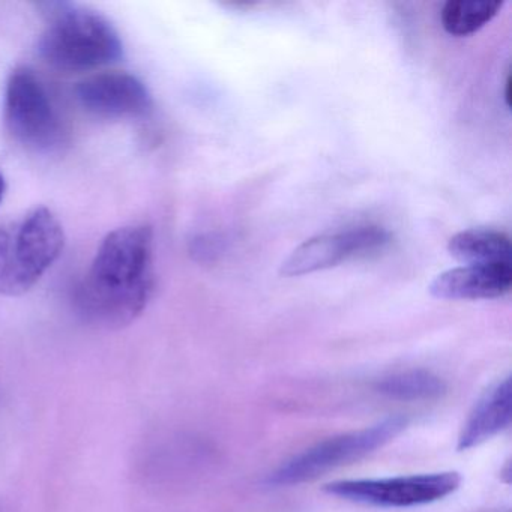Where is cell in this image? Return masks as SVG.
<instances>
[{"mask_svg":"<svg viewBox=\"0 0 512 512\" xmlns=\"http://www.w3.org/2000/svg\"><path fill=\"white\" fill-rule=\"evenodd\" d=\"M155 290L154 235L148 226L110 232L74 293L77 311L92 325L119 329L148 307Z\"/></svg>","mask_w":512,"mask_h":512,"instance_id":"cell-1","label":"cell"},{"mask_svg":"<svg viewBox=\"0 0 512 512\" xmlns=\"http://www.w3.org/2000/svg\"><path fill=\"white\" fill-rule=\"evenodd\" d=\"M55 8L38 44L41 58L50 67L83 73L121 61V35L103 14L76 5L58 4Z\"/></svg>","mask_w":512,"mask_h":512,"instance_id":"cell-2","label":"cell"},{"mask_svg":"<svg viewBox=\"0 0 512 512\" xmlns=\"http://www.w3.org/2000/svg\"><path fill=\"white\" fill-rule=\"evenodd\" d=\"M64 247V227L50 209H34L20 223L5 227L0 293L29 292L58 262Z\"/></svg>","mask_w":512,"mask_h":512,"instance_id":"cell-3","label":"cell"},{"mask_svg":"<svg viewBox=\"0 0 512 512\" xmlns=\"http://www.w3.org/2000/svg\"><path fill=\"white\" fill-rule=\"evenodd\" d=\"M407 418L391 416L371 427L323 440L281 464L268 475L269 487H289L311 481L329 470L352 463L394 440L407 427Z\"/></svg>","mask_w":512,"mask_h":512,"instance_id":"cell-4","label":"cell"},{"mask_svg":"<svg viewBox=\"0 0 512 512\" xmlns=\"http://www.w3.org/2000/svg\"><path fill=\"white\" fill-rule=\"evenodd\" d=\"M5 121L14 139L34 151L58 148L64 136L61 118L40 77L29 68L13 71L5 91Z\"/></svg>","mask_w":512,"mask_h":512,"instance_id":"cell-5","label":"cell"},{"mask_svg":"<svg viewBox=\"0 0 512 512\" xmlns=\"http://www.w3.org/2000/svg\"><path fill=\"white\" fill-rule=\"evenodd\" d=\"M461 484L457 472L424 473L382 479H344L329 482L331 496L380 508H410L437 502L454 493Z\"/></svg>","mask_w":512,"mask_h":512,"instance_id":"cell-6","label":"cell"},{"mask_svg":"<svg viewBox=\"0 0 512 512\" xmlns=\"http://www.w3.org/2000/svg\"><path fill=\"white\" fill-rule=\"evenodd\" d=\"M389 242L391 235L379 226H358L314 236L290 253L280 274L287 278L302 277L349 260L367 259L385 250Z\"/></svg>","mask_w":512,"mask_h":512,"instance_id":"cell-7","label":"cell"},{"mask_svg":"<svg viewBox=\"0 0 512 512\" xmlns=\"http://www.w3.org/2000/svg\"><path fill=\"white\" fill-rule=\"evenodd\" d=\"M80 106L104 119L137 118L152 109V95L142 80L127 73H101L77 85Z\"/></svg>","mask_w":512,"mask_h":512,"instance_id":"cell-8","label":"cell"},{"mask_svg":"<svg viewBox=\"0 0 512 512\" xmlns=\"http://www.w3.org/2000/svg\"><path fill=\"white\" fill-rule=\"evenodd\" d=\"M511 263L463 265L448 269L431 281L430 293L445 301L502 298L511 292Z\"/></svg>","mask_w":512,"mask_h":512,"instance_id":"cell-9","label":"cell"},{"mask_svg":"<svg viewBox=\"0 0 512 512\" xmlns=\"http://www.w3.org/2000/svg\"><path fill=\"white\" fill-rule=\"evenodd\" d=\"M511 377L491 386L473 407L458 436V451H467L493 439L511 424Z\"/></svg>","mask_w":512,"mask_h":512,"instance_id":"cell-10","label":"cell"},{"mask_svg":"<svg viewBox=\"0 0 512 512\" xmlns=\"http://www.w3.org/2000/svg\"><path fill=\"white\" fill-rule=\"evenodd\" d=\"M448 251L464 265L511 263V241L505 233L491 229H470L449 239Z\"/></svg>","mask_w":512,"mask_h":512,"instance_id":"cell-11","label":"cell"},{"mask_svg":"<svg viewBox=\"0 0 512 512\" xmlns=\"http://www.w3.org/2000/svg\"><path fill=\"white\" fill-rule=\"evenodd\" d=\"M502 5L494 0H449L443 5L440 20L448 34L467 37L488 25Z\"/></svg>","mask_w":512,"mask_h":512,"instance_id":"cell-12","label":"cell"},{"mask_svg":"<svg viewBox=\"0 0 512 512\" xmlns=\"http://www.w3.org/2000/svg\"><path fill=\"white\" fill-rule=\"evenodd\" d=\"M376 391L394 400H433L446 391V385L439 376L430 371L412 370L379 380Z\"/></svg>","mask_w":512,"mask_h":512,"instance_id":"cell-13","label":"cell"},{"mask_svg":"<svg viewBox=\"0 0 512 512\" xmlns=\"http://www.w3.org/2000/svg\"><path fill=\"white\" fill-rule=\"evenodd\" d=\"M5 194H7V181H5L4 175L0 173V203L4 200Z\"/></svg>","mask_w":512,"mask_h":512,"instance_id":"cell-14","label":"cell"}]
</instances>
